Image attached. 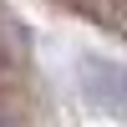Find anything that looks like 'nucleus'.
Segmentation results:
<instances>
[{
	"mask_svg": "<svg viewBox=\"0 0 127 127\" xmlns=\"http://www.w3.org/2000/svg\"><path fill=\"white\" fill-rule=\"evenodd\" d=\"M0 127H5V122H0Z\"/></svg>",
	"mask_w": 127,
	"mask_h": 127,
	"instance_id": "nucleus-1",
	"label": "nucleus"
}]
</instances>
